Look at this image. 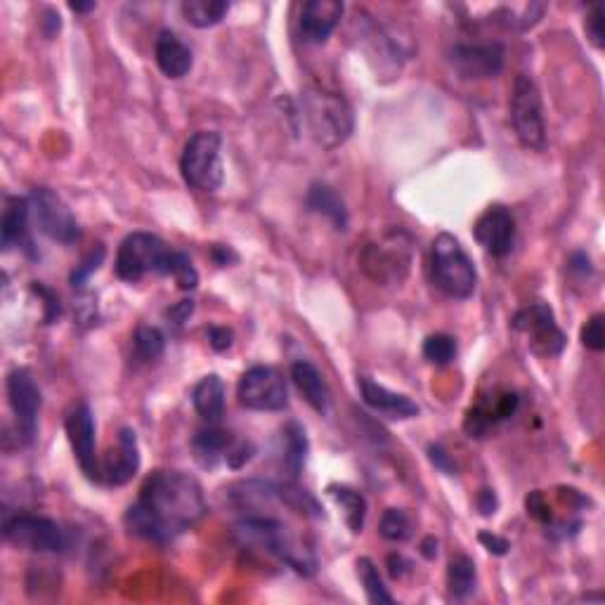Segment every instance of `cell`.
I'll use <instances>...</instances> for the list:
<instances>
[{"mask_svg": "<svg viewBox=\"0 0 605 605\" xmlns=\"http://www.w3.org/2000/svg\"><path fill=\"white\" fill-rule=\"evenodd\" d=\"M206 499L190 473L154 471L140 490V499L126 511V525L135 537L171 544L204 518Z\"/></svg>", "mask_w": 605, "mask_h": 605, "instance_id": "obj_1", "label": "cell"}, {"mask_svg": "<svg viewBox=\"0 0 605 605\" xmlns=\"http://www.w3.org/2000/svg\"><path fill=\"white\" fill-rule=\"evenodd\" d=\"M234 537L244 546H256V549L265 551V554L279 558V561L289 565V568H294L298 575H315V551L275 518L246 516L234 525Z\"/></svg>", "mask_w": 605, "mask_h": 605, "instance_id": "obj_2", "label": "cell"}, {"mask_svg": "<svg viewBox=\"0 0 605 605\" xmlns=\"http://www.w3.org/2000/svg\"><path fill=\"white\" fill-rule=\"evenodd\" d=\"M301 116L310 138L324 149H336L350 138L355 119L346 97L324 88H308L301 97Z\"/></svg>", "mask_w": 605, "mask_h": 605, "instance_id": "obj_3", "label": "cell"}, {"mask_svg": "<svg viewBox=\"0 0 605 605\" xmlns=\"http://www.w3.org/2000/svg\"><path fill=\"white\" fill-rule=\"evenodd\" d=\"M431 275L433 284L438 286L442 294L459 298V301L473 296L478 284L476 265H473L471 256L464 251L459 239L450 232H442L433 239Z\"/></svg>", "mask_w": 605, "mask_h": 605, "instance_id": "obj_4", "label": "cell"}, {"mask_svg": "<svg viewBox=\"0 0 605 605\" xmlns=\"http://www.w3.org/2000/svg\"><path fill=\"white\" fill-rule=\"evenodd\" d=\"M223 138L213 130H199L187 140L180 156L182 180L197 192H216L225 180L223 168Z\"/></svg>", "mask_w": 605, "mask_h": 605, "instance_id": "obj_5", "label": "cell"}, {"mask_svg": "<svg viewBox=\"0 0 605 605\" xmlns=\"http://www.w3.org/2000/svg\"><path fill=\"white\" fill-rule=\"evenodd\" d=\"M412 253V237L402 230H393L364 246L360 265L364 275L374 279L376 284L393 286L407 277L409 265H412Z\"/></svg>", "mask_w": 605, "mask_h": 605, "instance_id": "obj_6", "label": "cell"}, {"mask_svg": "<svg viewBox=\"0 0 605 605\" xmlns=\"http://www.w3.org/2000/svg\"><path fill=\"white\" fill-rule=\"evenodd\" d=\"M509 114L513 130H516L520 145L532 149V152H544L546 149V121L542 95H539L537 83L530 76H516L511 88Z\"/></svg>", "mask_w": 605, "mask_h": 605, "instance_id": "obj_7", "label": "cell"}, {"mask_svg": "<svg viewBox=\"0 0 605 605\" xmlns=\"http://www.w3.org/2000/svg\"><path fill=\"white\" fill-rule=\"evenodd\" d=\"M171 249L161 242L156 234L149 232H133L123 239L119 251H116V277L123 282L135 284L149 272H164L166 258Z\"/></svg>", "mask_w": 605, "mask_h": 605, "instance_id": "obj_8", "label": "cell"}, {"mask_svg": "<svg viewBox=\"0 0 605 605\" xmlns=\"http://www.w3.org/2000/svg\"><path fill=\"white\" fill-rule=\"evenodd\" d=\"M5 542L24 551L36 554H57L67 549V535L62 525L52 518L34 516V513H17L3 520Z\"/></svg>", "mask_w": 605, "mask_h": 605, "instance_id": "obj_9", "label": "cell"}, {"mask_svg": "<svg viewBox=\"0 0 605 605\" xmlns=\"http://www.w3.org/2000/svg\"><path fill=\"white\" fill-rule=\"evenodd\" d=\"M239 405L253 412H282L289 405V390L284 376L272 367H251L237 386Z\"/></svg>", "mask_w": 605, "mask_h": 605, "instance_id": "obj_10", "label": "cell"}, {"mask_svg": "<svg viewBox=\"0 0 605 605\" xmlns=\"http://www.w3.org/2000/svg\"><path fill=\"white\" fill-rule=\"evenodd\" d=\"M31 216H34L38 230H41L45 237H50L52 242L60 244H74L78 237H81V227H78V220L74 218V213L69 211V206L57 197L55 192L48 190V187H36L31 192Z\"/></svg>", "mask_w": 605, "mask_h": 605, "instance_id": "obj_11", "label": "cell"}, {"mask_svg": "<svg viewBox=\"0 0 605 605\" xmlns=\"http://www.w3.org/2000/svg\"><path fill=\"white\" fill-rule=\"evenodd\" d=\"M511 327L518 334H525L530 338V346L537 355L551 357L558 355L565 348V334L558 329L554 310L546 303H532L528 308L518 310L513 315Z\"/></svg>", "mask_w": 605, "mask_h": 605, "instance_id": "obj_12", "label": "cell"}, {"mask_svg": "<svg viewBox=\"0 0 605 605\" xmlns=\"http://www.w3.org/2000/svg\"><path fill=\"white\" fill-rule=\"evenodd\" d=\"M506 50L502 43H457L447 52V62L461 78L483 81L504 69Z\"/></svg>", "mask_w": 605, "mask_h": 605, "instance_id": "obj_13", "label": "cell"}, {"mask_svg": "<svg viewBox=\"0 0 605 605\" xmlns=\"http://www.w3.org/2000/svg\"><path fill=\"white\" fill-rule=\"evenodd\" d=\"M8 400L12 407V414L17 419L19 435L24 442H31L36 438L38 431V412H41L43 398L38 390L34 376L26 369H15L8 376Z\"/></svg>", "mask_w": 605, "mask_h": 605, "instance_id": "obj_14", "label": "cell"}, {"mask_svg": "<svg viewBox=\"0 0 605 605\" xmlns=\"http://www.w3.org/2000/svg\"><path fill=\"white\" fill-rule=\"evenodd\" d=\"M64 428H67L69 445L71 450H74V457L78 461V466H81V471L86 473L90 480H100L102 468L97 464L95 419L86 402L71 409L67 421H64Z\"/></svg>", "mask_w": 605, "mask_h": 605, "instance_id": "obj_15", "label": "cell"}, {"mask_svg": "<svg viewBox=\"0 0 605 605\" xmlns=\"http://www.w3.org/2000/svg\"><path fill=\"white\" fill-rule=\"evenodd\" d=\"M473 237L494 258L509 256L516 244V220L509 208L494 204L485 208V213L473 225Z\"/></svg>", "mask_w": 605, "mask_h": 605, "instance_id": "obj_16", "label": "cell"}, {"mask_svg": "<svg viewBox=\"0 0 605 605\" xmlns=\"http://www.w3.org/2000/svg\"><path fill=\"white\" fill-rule=\"evenodd\" d=\"M140 471V447L133 428H121L116 447L109 450L102 464V478L107 485H126Z\"/></svg>", "mask_w": 605, "mask_h": 605, "instance_id": "obj_17", "label": "cell"}, {"mask_svg": "<svg viewBox=\"0 0 605 605\" xmlns=\"http://www.w3.org/2000/svg\"><path fill=\"white\" fill-rule=\"evenodd\" d=\"M343 10L346 8L338 0H310V3H305L301 19H298L301 36L308 43H327L338 22H341Z\"/></svg>", "mask_w": 605, "mask_h": 605, "instance_id": "obj_18", "label": "cell"}, {"mask_svg": "<svg viewBox=\"0 0 605 605\" xmlns=\"http://www.w3.org/2000/svg\"><path fill=\"white\" fill-rule=\"evenodd\" d=\"M357 386H360L364 405L388 416V419H414V416H419V405L414 400H409L402 393H393V390L372 381L369 376H362Z\"/></svg>", "mask_w": 605, "mask_h": 605, "instance_id": "obj_19", "label": "cell"}, {"mask_svg": "<svg viewBox=\"0 0 605 605\" xmlns=\"http://www.w3.org/2000/svg\"><path fill=\"white\" fill-rule=\"evenodd\" d=\"M29 218H31V201L26 197H8L5 201L3 220H0V244L5 251L24 246L29 249Z\"/></svg>", "mask_w": 605, "mask_h": 605, "instance_id": "obj_20", "label": "cell"}, {"mask_svg": "<svg viewBox=\"0 0 605 605\" xmlns=\"http://www.w3.org/2000/svg\"><path fill=\"white\" fill-rule=\"evenodd\" d=\"M154 57L159 69L164 71L168 78H182L190 74L192 69V50L187 48L185 41L175 34V31L164 29L156 36L154 43Z\"/></svg>", "mask_w": 605, "mask_h": 605, "instance_id": "obj_21", "label": "cell"}, {"mask_svg": "<svg viewBox=\"0 0 605 605\" xmlns=\"http://www.w3.org/2000/svg\"><path fill=\"white\" fill-rule=\"evenodd\" d=\"M291 379H294L296 388L301 390L305 402H308L315 412H320V414L329 412V405H331L329 386L315 364L308 360L296 362L294 367H291Z\"/></svg>", "mask_w": 605, "mask_h": 605, "instance_id": "obj_22", "label": "cell"}, {"mask_svg": "<svg viewBox=\"0 0 605 605\" xmlns=\"http://www.w3.org/2000/svg\"><path fill=\"white\" fill-rule=\"evenodd\" d=\"M227 497L237 509L260 511L263 506L282 502V487L268 483V480H244V483L232 485Z\"/></svg>", "mask_w": 605, "mask_h": 605, "instance_id": "obj_23", "label": "cell"}, {"mask_svg": "<svg viewBox=\"0 0 605 605\" xmlns=\"http://www.w3.org/2000/svg\"><path fill=\"white\" fill-rule=\"evenodd\" d=\"M192 402L194 409L201 419L211 421L216 424L220 421V416L225 412V383L218 374H208L201 379L197 386H194L192 393Z\"/></svg>", "mask_w": 605, "mask_h": 605, "instance_id": "obj_24", "label": "cell"}, {"mask_svg": "<svg viewBox=\"0 0 605 605\" xmlns=\"http://www.w3.org/2000/svg\"><path fill=\"white\" fill-rule=\"evenodd\" d=\"M232 442H234L232 435L227 431H220V428H206V431H199L192 440L194 459H197L204 468H216L220 461H225Z\"/></svg>", "mask_w": 605, "mask_h": 605, "instance_id": "obj_25", "label": "cell"}, {"mask_svg": "<svg viewBox=\"0 0 605 605\" xmlns=\"http://www.w3.org/2000/svg\"><path fill=\"white\" fill-rule=\"evenodd\" d=\"M308 208L310 211L320 213V216L329 218L336 230H346L348 227V208L343 199L338 197L334 187L324 185V182H315L308 190Z\"/></svg>", "mask_w": 605, "mask_h": 605, "instance_id": "obj_26", "label": "cell"}, {"mask_svg": "<svg viewBox=\"0 0 605 605\" xmlns=\"http://www.w3.org/2000/svg\"><path fill=\"white\" fill-rule=\"evenodd\" d=\"M305 459H308V438H305L303 426L289 421L282 428V466L291 478H296L303 471Z\"/></svg>", "mask_w": 605, "mask_h": 605, "instance_id": "obj_27", "label": "cell"}, {"mask_svg": "<svg viewBox=\"0 0 605 605\" xmlns=\"http://www.w3.org/2000/svg\"><path fill=\"white\" fill-rule=\"evenodd\" d=\"M331 499L341 506L343 516H346V523L350 532H362L364 528V518H367V499L362 497L360 492L353 490V487L346 485H331L329 487Z\"/></svg>", "mask_w": 605, "mask_h": 605, "instance_id": "obj_28", "label": "cell"}, {"mask_svg": "<svg viewBox=\"0 0 605 605\" xmlns=\"http://www.w3.org/2000/svg\"><path fill=\"white\" fill-rule=\"evenodd\" d=\"M180 10L182 17L187 19V24L197 26V29H208V26L223 22L230 5L225 0H185L180 5Z\"/></svg>", "mask_w": 605, "mask_h": 605, "instance_id": "obj_29", "label": "cell"}, {"mask_svg": "<svg viewBox=\"0 0 605 605\" xmlns=\"http://www.w3.org/2000/svg\"><path fill=\"white\" fill-rule=\"evenodd\" d=\"M476 563L471 558L459 554L450 561V568H447V587H450V594L454 598H466L476 591Z\"/></svg>", "mask_w": 605, "mask_h": 605, "instance_id": "obj_30", "label": "cell"}, {"mask_svg": "<svg viewBox=\"0 0 605 605\" xmlns=\"http://www.w3.org/2000/svg\"><path fill=\"white\" fill-rule=\"evenodd\" d=\"M164 348H166V336L161 334L156 327H147V324H142V327H138V331H135L133 355L140 364L156 362L161 355H164Z\"/></svg>", "mask_w": 605, "mask_h": 605, "instance_id": "obj_31", "label": "cell"}, {"mask_svg": "<svg viewBox=\"0 0 605 605\" xmlns=\"http://www.w3.org/2000/svg\"><path fill=\"white\" fill-rule=\"evenodd\" d=\"M357 577H360L364 594H367L369 603H393V596L388 594V589L383 587V580L379 575V568H376L372 558H360L357 561Z\"/></svg>", "mask_w": 605, "mask_h": 605, "instance_id": "obj_32", "label": "cell"}, {"mask_svg": "<svg viewBox=\"0 0 605 605\" xmlns=\"http://www.w3.org/2000/svg\"><path fill=\"white\" fill-rule=\"evenodd\" d=\"M161 275H171L175 279V284H178L182 291L197 289V284H199V275H197V270H194L190 256H187V253H182V251L171 249V253H168V258H166L164 272H161Z\"/></svg>", "mask_w": 605, "mask_h": 605, "instance_id": "obj_33", "label": "cell"}, {"mask_svg": "<svg viewBox=\"0 0 605 605\" xmlns=\"http://www.w3.org/2000/svg\"><path fill=\"white\" fill-rule=\"evenodd\" d=\"M379 532H381L383 539H388V542L402 544V542H407V539H412L414 523H412V518H409L407 511L388 509L381 516Z\"/></svg>", "mask_w": 605, "mask_h": 605, "instance_id": "obj_34", "label": "cell"}, {"mask_svg": "<svg viewBox=\"0 0 605 605\" xmlns=\"http://www.w3.org/2000/svg\"><path fill=\"white\" fill-rule=\"evenodd\" d=\"M424 357L431 364L445 367V364H450L457 357V341L447 334L428 336L424 343Z\"/></svg>", "mask_w": 605, "mask_h": 605, "instance_id": "obj_35", "label": "cell"}, {"mask_svg": "<svg viewBox=\"0 0 605 605\" xmlns=\"http://www.w3.org/2000/svg\"><path fill=\"white\" fill-rule=\"evenodd\" d=\"M104 256H107V251H104L102 244H97L95 249L90 251L88 256L81 260V265H76V270L71 272V284H74V286H83V284H86L88 277L93 275V272L102 265Z\"/></svg>", "mask_w": 605, "mask_h": 605, "instance_id": "obj_36", "label": "cell"}, {"mask_svg": "<svg viewBox=\"0 0 605 605\" xmlns=\"http://www.w3.org/2000/svg\"><path fill=\"white\" fill-rule=\"evenodd\" d=\"M582 346L594 350V353H601L605 348V317L603 315H594L591 320L582 327Z\"/></svg>", "mask_w": 605, "mask_h": 605, "instance_id": "obj_37", "label": "cell"}, {"mask_svg": "<svg viewBox=\"0 0 605 605\" xmlns=\"http://www.w3.org/2000/svg\"><path fill=\"white\" fill-rule=\"evenodd\" d=\"M603 22H605V10L603 5H594L591 12L587 15V36L591 38V43L596 45V48H603L605 45V31H603Z\"/></svg>", "mask_w": 605, "mask_h": 605, "instance_id": "obj_38", "label": "cell"}, {"mask_svg": "<svg viewBox=\"0 0 605 605\" xmlns=\"http://www.w3.org/2000/svg\"><path fill=\"white\" fill-rule=\"evenodd\" d=\"M253 457V445L251 442H244V440H234L230 452H227V466L230 468H242L246 461H249Z\"/></svg>", "mask_w": 605, "mask_h": 605, "instance_id": "obj_39", "label": "cell"}, {"mask_svg": "<svg viewBox=\"0 0 605 605\" xmlns=\"http://www.w3.org/2000/svg\"><path fill=\"white\" fill-rule=\"evenodd\" d=\"M525 506H528V513L532 518L542 520V523H549L551 520V511L549 506L544 502V494L542 492H530L528 499H525Z\"/></svg>", "mask_w": 605, "mask_h": 605, "instance_id": "obj_40", "label": "cell"}, {"mask_svg": "<svg viewBox=\"0 0 605 605\" xmlns=\"http://www.w3.org/2000/svg\"><path fill=\"white\" fill-rule=\"evenodd\" d=\"M480 544L485 546L487 551H490V554H497V556H504V554H509V542H506L504 537H499V535H490V532H480Z\"/></svg>", "mask_w": 605, "mask_h": 605, "instance_id": "obj_41", "label": "cell"}, {"mask_svg": "<svg viewBox=\"0 0 605 605\" xmlns=\"http://www.w3.org/2000/svg\"><path fill=\"white\" fill-rule=\"evenodd\" d=\"M428 454H431V461L435 466L440 468L442 473H447V476H454V471H457V466L452 464V459H450V454H447L445 450H442V447H438V445H433L431 450H428Z\"/></svg>", "mask_w": 605, "mask_h": 605, "instance_id": "obj_42", "label": "cell"}, {"mask_svg": "<svg viewBox=\"0 0 605 605\" xmlns=\"http://www.w3.org/2000/svg\"><path fill=\"white\" fill-rule=\"evenodd\" d=\"M208 338H211V346L216 350H227L232 346V331L225 327H213L208 331Z\"/></svg>", "mask_w": 605, "mask_h": 605, "instance_id": "obj_43", "label": "cell"}, {"mask_svg": "<svg viewBox=\"0 0 605 605\" xmlns=\"http://www.w3.org/2000/svg\"><path fill=\"white\" fill-rule=\"evenodd\" d=\"M192 310H194V301H180L178 305H175V308H171L166 312L168 317H171V322H175V324H182L187 320V317L192 315Z\"/></svg>", "mask_w": 605, "mask_h": 605, "instance_id": "obj_44", "label": "cell"}, {"mask_svg": "<svg viewBox=\"0 0 605 605\" xmlns=\"http://www.w3.org/2000/svg\"><path fill=\"white\" fill-rule=\"evenodd\" d=\"M478 509L483 511V516H492L497 511V497L492 490H483L478 494Z\"/></svg>", "mask_w": 605, "mask_h": 605, "instance_id": "obj_45", "label": "cell"}, {"mask_svg": "<svg viewBox=\"0 0 605 605\" xmlns=\"http://www.w3.org/2000/svg\"><path fill=\"white\" fill-rule=\"evenodd\" d=\"M421 549H424L426 558H435V556H438V539L426 537L424 544H421Z\"/></svg>", "mask_w": 605, "mask_h": 605, "instance_id": "obj_46", "label": "cell"}, {"mask_svg": "<svg viewBox=\"0 0 605 605\" xmlns=\"http://www.w3.org/2000/svg\"><path fill=\"white\" fill-rule=\"evenodd\" d=\"M69 8L74 12H90V10H95V3L93 0H90V3H71Z\"/></svg>", "mask_w": 605, "mask_h": 605, "instance_id": "obj_47", "label": "cell"}]
</instances>
